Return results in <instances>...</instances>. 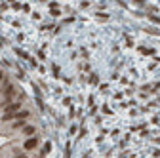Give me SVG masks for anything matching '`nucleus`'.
I'll return each instance as SVG.
<instances>
[{
  "mask_svg": "<svg viewBox=\"0 0 160 158\" xmlns=\"http://www.w3.org/2000/svg\"><path fill=\"white\" fill-rule=\"evenodd\" d=\"M25 116H29V111H17L16 114H13V118H19V120H23Z\"/></svg>",
  "mask_w": 160,
  "mask_h": 158,
  "instance_id": "f03ea898",
  "label": "nucleus"
},
{
  "mask_svg": "<svg viewBox=\"0 0 160 158\" xmlns=\"http://www.w3.org/2000/svg\"><path fill=\"white\" fill-rule=\"evenodd\" d=\"M23 147H25L27 150H31V149H34V147H36V139H34V137H31V139H27Z\"/></svg>",
  "mask_w": 160,
  "mask_h": 158,
  "instance_id": "f257e3e1",
  "label": "nucleus"
},
{
  "mask_svg": "<svg viewBox=\"0 0 160 158\" xmlns=\"http://www.w3.org/2000/svg\"><path fill=\"white\" fill-rule=\"evenodd\" d=\"M23 132H25L27 135H33V133H34V126H25Z\"/></svg>",
  "mask_w": 160,
  "mask_h": 158,
  "instance_id": "7ed1b4c3",
  "label": "nucleus"
},
{
  "mask_svg": "<svg viewBox=\"0 0 160 158\" xmlns=\"http://www.w3.org/2000/svg\"><path fill=\"white\" fill-rule=\"evenodd\" d=\"M21 126H25V122H23V120H19V122H16V128H21Z\"/></svg>",
  "mask_w": 160,
  "mask_h": 158,
  "instance_id": "39448f33",
  "label": "nucleus"
},
{
  "mask_svg": "<svg viewBox=\"0 0 160 158\" xmlns=\"http://www.w3.org/2000/svg\"><path fill=\"white\" fill-rule=\"evenodd\" d=\"M12 118H13V112H6L2 116V120H12Z\"/></svg>",
  "mask_w": 160,
  "mask_h": 158,
  "instance_id": "20e7f679",
  "label": "nucleus"
}]
</instances>
